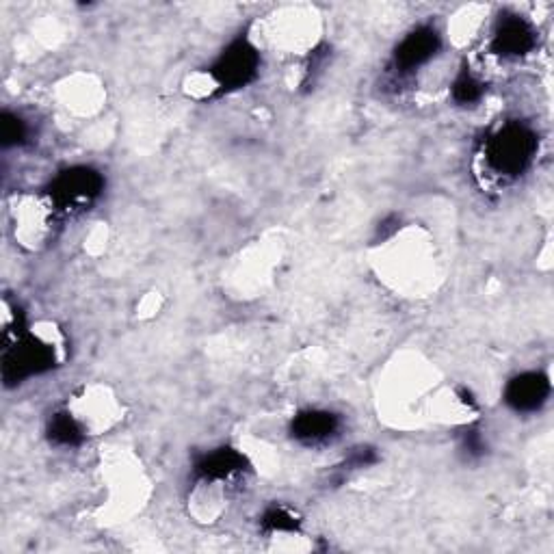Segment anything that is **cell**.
<instances>
[{
	"mask_svg": "<svg viewBox=\"0 0 554 554\" xmlns=\"http://www.w3.org/2000/svg\"><path fill=\"white\" fill-rule=\"evenodd\" d=\"M537 150L535 135L522 124H509L496 137H492L487 158L498 174L516 176L531 163Z\"/></svg>",
	"mask_w": 554,
	"mask_h": 554,
	"instance_id": "1",
	"label": "cell"
},
{
	"mask_svg": "<svg viewBox=\"0 0 554 554\" xmlns=\"http://www.w3.org/2000/svg\"><path fill=\"white\" fill-rule=\"evenodd\" d=\"M57 347H52L46 340L24 338L13 345L5 355L3 375L9 384H16L26 377H33L48 371L55 366Z\"/></svg>",
	"mask_w": 554,
	"mask_h": 554,
	"instance_id": "2",
	"label": "cell"
},
{
	"mask_svg": "<svg viewBox=\"0 0 554 554\" xmlns=\"http://www.w3.org/2000/svg\"><path fill=\"white\" fill-rule=\"evenodd\" d=\"M102 191V176L89 167H74L52 182L50 197L61 208H81Z\"/></svg>",
	"mask_w": 554,
	"mask_h": 554,
	"instance_id": "3",
	"label": "cell"
},
{
	"mask_svg": "<svg viewBox=\"0 0 554 554\" xmlns=\"http://www.w3.org/2000/svg\"><path fill=\"white\" fill-rule=\"evenodd\" d=\"M258 63H260V57L254 46H249L247 42H236L234 46L228 48V52H223V57L215 65L213 76L219 83V87H226V89L243 87L254 78Z\"/></svg>",
	"mask_w": 554,
	"mask_h": 554,
	"instance_id": "4",
	"label": "cell"
},
{
	"mask_svg": "<svg viewBox=\"0 0 554 554\" xmlns=\"http://www.w3.org/2000/svg\"><path fill=\"white\" fill-rule=\"evenodd\" d=\"M440 48V37L429 26H422V29H416L414 33L407 35L401 46L394 52V61H397V68L403 72H410L425 65L433 55L435 50Z\"/></svg>",
	"mask_w": 554,
	"mask_h": 554,
	"instance_id": "5",
	"label": "cell"
},
{
	"mask_svg": "<svg viewBox=\"0 0 554 554\" xmlns=\"http://www.w3.org/2000/svg\"><path fill=\"white\" fill-rule=\"evenodd\" d=\"M548 379L539 373H524L507 388V403L518 412H533L548 397Z\"/></svg>",
	"mask_w": 554,
	"mask_h": 554,
	"instance_id": "6",
	"label": "cell"
},
{
	"mask_svg": "<svg viewBox=\"0 0 554 554\" xmlns=\"http://www.w3.org/2000/svg\"><path fill=\"white\" fill-rule=\"evenodd\" d=\"M535 46V33L520 18H509L494 37V50L503 57H522Z\"/></svg>",
	"mask_w": 554,
	"mask_h": 554,
	"instance_id": "7",
	"label": "cell"
},
{
	"mask_svg": "<svg viewBox=\"0 0 554 554\" xmlns=\"http://www.w3.org/2000/svg\"><path fill=\"white\" fill-rule=\"evenodd\" d=\"M338 429V420L329 412H303L293 422V435L306 444L327 440Z\"/></svg>",
	"mask_w": 554,
	"mask_h": 554,
	"instance_id": "8",
	"label": "cell"
},
{
	"mask_svg": "<svg viewBox=\"0 0 554 554\" xmlns=\"http://www.w3.org/2000/svg\"><path fill=\"white\" fill-rule=\"evenodd\" d=\"M243 464H245V459L239 453L232 451V448H221V451L206 455L200 464H197V474H200L204 481L213 483V481L228 479V477H232V474L241 472Z\"/></svg>",
	"mask_w": 554,
	"mask_h": 554,
	"instance_id": "9",
	"label": "cell"
},
{
	"mask_svg": "<svg viewBox=\"0 0 554 554\" xmlns=\"http://www.w3.org/2000/svg\"><path fill=\"white\" fill-rule=\"evenodd\" d=\"M50 440L61 446H76L83 440V425L81 420L74 418L72 414H57L50 420Z\"/></svg>",
	"mask_w": 554,
	"mask_h": 554,
	"instance_id": "10",
	"label": "cell"
},
{
	"mask_svg": "<svg viewBox=\"0 0 554 554\" xmlns=\"http://www.w3.org/2000/svg\"><path fill=\"white\" fill-rule=\"evenodd\" d=\"M0 137H3V145H18L26 137V126L18 115L3 113V120H0Z\"/></svg>",
	"mask_w": 554,
	"mask_h": 554,
	"instance_id": "11",
	"label": "cell"
},
{
	"mask_svg": "<svg viewBox=\"0 0 554 554\" xmlns=\"http://www.w3.org/2000/svg\"><path fill=\"white\" fill-rule=\"evenodd\" d=\"M483 94V85L477 81V78H472L470 74H464L459 78V81L453 85V98L459 104H472L477 102Z\"/></svg>",
	"mask_w": 554,
	"mask_h": 554,
	"instance_id": "12",
	"label": "cell"
},
{
	"mask_svg": "<svg viewBox=\"0 0 554 554\" xmlns=\"http://www.w3.org/2000/svg\"><path fill=\"white\" fill-rule=\"evenodd\" d=\"M265 524L269 526L271 531H277V533H284V531H295L297 529V522L293 520V516L290 513H286L284 509H271L267 516H265Z\"/></svg>",
	"mask_w": 554,
	"mask_h": 554,
	"instance_id": "13",
	"label": "cell"
}]
</instances>
